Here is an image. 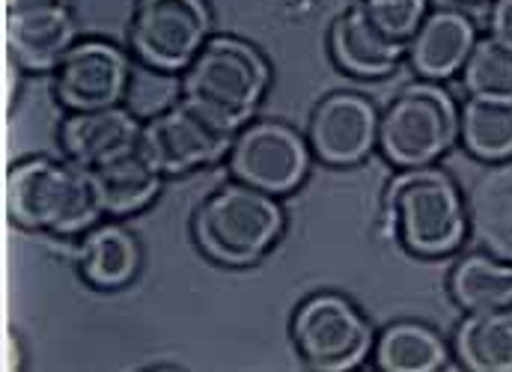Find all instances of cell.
Here are the masks:
<instances>
[{
  "instance_id": "obj_1",
  "label": "cell",
  "mask_w": 512,
  "mask_h": 372,
  "mask_svg": "<svg viewBox=\"0 0 512 372\" xmlns=\"http://www.w3.org/2000/svg\"><path fill=\"white\" fill-rule=\"evenodd\" d=\"M382 215L390 236L423 259L456 253L471 236L465 194L438 164L399 170L384 188Z\"/></svg>"
},
{
  "instance_id": "obj_2",
  "label": "cell",
  "mask_w": 512,
  "mask_h": 372,
  "mask_svg": "<svg viewBox=\"0 0 512 372\" xmlns=\"http://www.w3.org/2000/svg\"><path fill=\"white\" fill-rule=\"evenodd\" d=\"M6 209L12 224L48 236H84L105 215L99 209L90 170L75 161L33 155L9 167Z\"/></svg>"
},
{
  "instance_id": "obj_3",
  "label": "cell",
  "mask_w": 512,
  "mask_h": 372,
  "mask_svg": "<svg viewBox=\"0 0 512 372\" xmlns=\"http://www.w3.org/2000/svg\"><path fill=\"white\" fill-rule=\"evenodd\" d=\"M271 84V66L262 51L239 36H209L191 66L179 75V99L206 120L236 134L254 120Z\"/></svg>"
},
{
  "instance_id": "obj_4",
  "label": "cell",
  "mask_w": 512,
  "mask_h": 372,
  "mask_svg": "<svg viewBox=\"0 0 512 372\" xmlns=\"http://www.w3.org/2000/svg\"><path fill=\"white\" fill-rule=\"evenodd\" d=\"M283 227L286 215L280 200L239 179L203 197L191 224L197 248L227 268L259 262L277 245Z\"/></svg>"
},
{
  "instance_id": "obj_5",
  "label": "cell",
  "mask_w": 512,
  "mask_h": 372,
  "mask_svg": "<svg viewBox=\"0 0 512 372\" xmlns=\"http://www.w3.org/2000/svg\"><path fill=\"white\" fill-rule=\"evenodd\" d=\"M459 143V105L438 81L417 78L379 114V152L396 167L438 164Z\"/></svg>"
},
{
  "instance_id": "obj_6",
  "label": "cell",
  "mask_w": 512,
  "mask_h": 372,
  "mask_svg": "<svg viewBox=\"0 0 512 372\" xmlns=\"http://www.w3.org/2000/svg\"><path fill=\"white\" fill-rule=\"evenodd\" d=\"M292 346L298 358L322 372L361 367L376 346V328L343 292H313L292 313Z\"/></svg>"
},
{
  "instance_id": "obj_7",
  "label": "cell",
  "mask_w": 512,
  "mask_h": 372,
  "mask_svg": "<svg viewBox=\"0 0 512 372\" xmlns=\"http://www.w3.org/2000/svg\"><path fill=\"white\" fill-rule=\"evenodd\" d=\"M212 36L206 0H137L128 18L131 54L152 72L182 75Z\"/></svg>"
},
{
  "instance_id": "obj_8",
  "label": "cell",
  "mask_w": 512,
  "mask_h": 372,
  "mask_svg": "<svg viewBox=\"0 0 512 372\" xmlns=\"http://www.w3.org/2000/svg\"><path fill=\"white\" fill-rule=\"evenodd\" d=\"M310 143L289 123L251 120L233 134L227 170L233 179L274 197L292 194L310 170Z\"/></svg>"
},
{
  "instance_id": "obj_9",
  "label": "cell",
  "mask_w": 512,
  "mask_h": 372,
  "mask_svg": "<svg viewBox=\"0 0 512 372\" xmlns=\"http://www.w3.org/2000/svg\"><path fill=\"white\" fill-rule=\"evenodd\" d=\"M233 134L206 120L188 102H173L140 128V149L164 176H182L227 158Z\"/></svg>"
},
{
  "instance_id": "obj_10",
  "label": "cell",
  "mask_w": 512,
  "mask_h": 372,
  "mask_svg": "<svg viewBox=\"0 0 512 372\" xmlns=\"http://www.w3.org/2000/svg\"><path fill=\"white\" fill-rule=\"evenodd\" d=\"M131 84L128 54L108 39H78L54 69V96L66 111H99L123 102Z\"/></svg>"
},
{
  "instance_id": "obj_11",
  "label": "cell",
  "mask_w": 512,
  "mask_h": 372,
  "mask_svg": "<svg viewBox=\"0 0 512 372\" xmlns=\"http://www.w3.org/2000/svg\"><path fill=\"white\" fill-rule=\"evenodd\" d=\"M379 108L352 90L328 93L316 102L307 143L310 152L331 167H355L379 149Z\"/></svg>"
},
{
  "instance_id": "obj_12",
  "label": "cell",
  "mask_w": 512,
  "mask_h": 372,
  "mask_svg": "<svg viewBox=\"0 0 512 372\" xmlns=\"http://www.w3.org/2000/svg\"><path fill=\"white\" fill-rule=\"evenodd\" d=\"M75 42L78 24L69 3L6 9V48L27 72H54Z\"/></svg>"
},
{
  "instance_id": "obj_13",
  "label": "cell",
  "mask_w": 512,
  "mask_h": 372,
  "mask_svg": "<svg viewBox=\"0 0 512 372\" xmlns=\"http://www.w3.org/2000/svg\"><path fill=\"white\" fill-rule=\"evenodd\" d=\"M480 33L471 15L453 6L429 9L417 33L405 45V57L417 78L444 84L447 78H456L474 51Z\"/></svg>"
},
{
  "instance_id": "obj_14",
  "label": "cell",
  "mask_w": 512,
  "mask_h": 372,
  "mask_svg": "<svg viewBox=\"0 0 512 372\" xmlns=\"http://www.w3.org/2000/svg\"><path fill=\"white\" fill-rule=\"evenodd\" d=\"M143 123L123 108H99V111H69L60 123V149L69 161L84 170H96L140 143Z\"/></svg>"
},
{
  "instance_id": "obj_15",
  "label": "cell",
  "mask_w": 512,
  "mask_h": 372,
  "mask_svg": "<svg viewBox=\"0 0 512 372\" xmlns=\"http://www.w3.org/2000/svg\"><path fill=\"white\" fill-rule=\"evenodd\" d=\"M328 48H331L334 63L346 75L364 78V81H379V78L393 75L405 57V45L384 36L358 0L331 21Z\"/></svg>"
},
{
  "instance_id": "obj_16",
  "label": "cell",
  "mask_w": 512,
  "mask_h": 372,
  "mask_svg": "<svg viewBox=\"0 0 512 372\" xmlns=\"http://www.w3.org/2000/svg\"><path fill=\"white\" fill-rule=\"evenodd\" d=\"M81 277L96 289H123L140 271V242L120 221H99L75 250Z\"/></svg>"
},
{
  "instance_id": "obj_17",
  "label": "cell",
  "mask_w": 512,
  "mask_h": 372,
  "mask_svg": "<svg viewBox=\"0 0 512 372\" xmlns=\"http://www.w3.org/2000/svg\"><path fill=\"white\" fill-rule=\"evenodd\" d=\"M90 179L102 215L126 218L146 209L158 197L164 173L149 161V155L140 146H134L126 155L90 170Z\"/></svg>"
},
{
  "instance_id": "obj_18",
  "label": "cell",
  "mask_w": 512,
  "mask_h": 372,
  "mask_svg": "<svg viewBox=\"0 0 512 372\" xmlns=\"http://www.w3.org/2000/svg\"><path fill=\"white\" fill-rule=\"evenodd\" d=\"M465 203L477 245L512 262V158L489 164L471 185Z\"/></svg>"
},
{
  "instance_id": "obj_19",
  "label": "cell",
  "mask_w": 512,
  "mask_h": 372,
  "mask_svg": "<svg viewBox=\"0 0 512 372\" xmlns=\"http://www.w3.org/2000/svg\"><path fill=\"white\" fill-rule=\"evenodd\" d=\"M453 355L471 372H512V304L465 313L453 334Z\"/></svg>"
},
{
  "instance_id": "obj_20",
  "label": "cell",
  "mask_w": 512,
  "mask_h": 372,
  "mask_svg": "<svg viewBox=\"0 0 512 372\" xmlns=\"http://www.w3.org/2000/svg\"><path fill=\"white\" fill-rule=\"evenodd\" d=\"M450 346L426 322L399 319L376 334L373 364L387 372H435L450 364Z\"/></svg>"
},
{
  "instance_id": "obj_21",
  "label": "cell",
  "mask_w": 512,
  "mask_h": 372,
  "mask_svg": "<svg viewBox=\"0 0 512 372\" xmlns=\"http://www.w3.org/2000/svg\"><path fill=\"white\" fill-rule=\"evenodd\" d=\"M450 298L465 310H498L512 304V262L489 253L474 250L456 259L447 280Z\"/></svg>"
},
{
  "instance_id": "obj_22",
  "label": "cell",
  "mask_w": 512,
  "mask_h": 372,
  "mask_svg": "<svg viewBox=\"0 0 512 372\" xmlns=\"http://www.w3.org/2000/svg\"><path fill=\"white\" fill-rule=\"evenodd\" d=\"M459 143L465 152L486 164L512 158V102L465 99L459 105Z\"/></svg>"
},
{
  "instance_id": "obj_23",
  "label": "cell",
  "mask_w": 512,
  "mask_h": 372,
  "mask_svg": "<svg viewBox=\"0 0 512 372\" xmlns=\"http://www.w3.org/2000/svg\"><path fill=\"white\" fill-rule=\"evenodd\" d=\"M459 81L471 99L512 102V48L501 45L489 33L480 36L459 72Z\"/></svg>"
},
{
  "instance_id": "obj_24",
  "label": "cell",
  "mask_w": 512,
  "mask_h": 372,
  "mask_svg": "<svg viewBox=\"0 0 512 372\" xmlns=\"http://www.w3.org/2000/svg\"><path fill=\"white\" fill-rule=\"evenodd\" d=\"M358 3L367 9L370 21L384 36L402 45H408V39L417 33V27L429 12V0H358Z\"/></svg>"
},
{
  "instance_id": "obj_25",
  "label": "cell",
  "mask_w": 512,
  "mask_h": 372,
  "mask_svg": "<svg viewBox=\"0 0 512 372\" xmlns=\"http://www.w3.org/2000/svg\"><path fill=\"white\" fill-rule=\"evenodd\" d=\"M486 27H489L492 39H498L501 45L512 48V0H492L489 3Z\"/></svg>"
},
{
  "instance_id": "obj_26",
  "label": "cell",
  "mask_w": 512,
  "mask_h": 372,
  "mask_svg": "<svg viewBox=\"0 0 512 372\" xmlns=\"http://www.w3.org/2000/svg\"><path fill=\"white\" fill-rule=\"evenodd\" d=\"M51 3H69V0H6V9H24V6H51Z\"/></svg>"
},
{
  "instance_id": "obj_27",
  "label": "cell",
  "mask_w": 512,
  "mask_h": 372,
  "mask_svg": "<svg viewBox=\"0 0 512 372\" xmlns=\"http://www.w3.org/2000/svg\"><path fill=\"white\" fill-rule=\"evenodd\" d=\"M462 3H492V0H462Z\"/></svg>"
}]
</instances>
